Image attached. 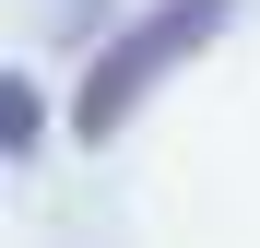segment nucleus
<instances>
[{"mask_svg": "<svg viewBox=\"0 0 260 248\" xmlns=\"http://www.w3.org/2000/svg\"><path fill=\"white\" fill-rule=\"evenodd\" d=\"M213 24H225V0H178V12H154L130 48H107V59H95V83H83V130H118V118L142 107V83H154L166 59H189Z\"/></svg>", "mask_w": 260, "mask_h": 248, "instance_id": "1", "label": "nucleus"}]
</instances>
